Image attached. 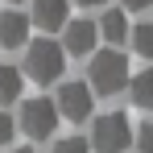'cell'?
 <instances>
[{"label":"cell","mask_w":153,"mask_h":153,"mask_svg":"<svg viewBox=\"0 0 153 153\" xmlns=\"http://www.w3.org/2000/svg\"><path fill=\"white\" fill-rule=\"evenodd\" d=\"M95 29H100L103 42H112V50H116V46L128 37V17H124V8H108V13H103V21H100Z\"/></svg>","instance_id":"9c48e42d"},{"label":"cell","mask_w":153,"mask_h":153,"mask_svg":"<svg viewBox=\"0 0 153 153\" xmlns=\"http://www.w3.org/2000/svg\"><path fill=\"white\" fill-rule=\"evenodd\" d=\"M13 153H33V149H13Z\"/></svg>","instance_id":"ac0fdd59"},{"label":"cell","mask_w":153,"mask_h":153,"mask_svg":"<svg viewBox=\"0 0 153 153\" xmlns=\"http://www.w3.org/2000/svg\"><path fill=\"white\" fill-rule=\"evenodd\" d=\"M128 95H132L137 108L153 112V71H137V75L128 79Z\"/></svg>","instance_id":"30bf717a"},{"label":"cell","mask_w":153,"mask_h":153,"mask_svg":"<svg viewBox=\"0 0 153 153\" xmlns=\"http://www.w3.org/2000/svg\"><path fill=\"white\" fill-rule=\"evenodd\" d=\"M62 54H95V42H100V29H95V21H66L62 25Z\"/></svg>","instance_id":"8992f818"},{"label":"cell","mask_w":153,"mask_h":153,"mask_svg":"<svg viewBox=\"0 0 153 153\" xmlns=\"http://www.w3.org/2000/svg\"><path fill=\"white\" fill-rule=\"evenodd\" d=\"M25 71L33 83H54V79H62L66 71V54L62 46L54 42V37H37V42H29L25 50Z\"/></svg>","instance_id":"7a4b0ae2"},{"label":"cell","mask_w":153,"mask_h":153,"mask_svg":"<svg viewBox=\"0 0 153 153\" xmlns=\"http://www.w3.org/2000/svg\"><path fill=\"white\" fill-rule=\"evenodd\" d=\"M54 153H91V149H87V141H83V137H66V141H58V145H54Z\"/></svg>","instance_id":"4fadbf2b"},{"label":"cell","mask_w":153,"mask_h":153,"mask_svg":"<svg viewBox=\"0 0 153 153\" xmlns=\"http://www.w3.org/2000/svg\"><path fill=\"white\" fill-rule=\"evenodd\" d=\"M54 108H58V116H66V120L83 124V120L91 116V108H95V103H91V87H87V83H62Z\"/></svg>","instance_id":"5b68a950"},{"label":"cell","mask_w":153,"mask_h":153,"mask_svg":"<svg viewBox=\"0 0 153 153\" xmlns=\"http://www.w3.org/2000/svg\"><path fill=\"white\" fill-rule=\"evenodd\" d=\"M79 4H103V0H79Z\"/></svg>","instance_id":"e0dca14e"},{"label":"cell","mask_w":153,"mask_h":153,"mask_svg":"<svg viewBox=\"0 0 153 153\" xmlns=\"http://www.w3.org/2000/svg\"><path fill=\"white\" fill-rule=\"evenodd\" d=\"M25 42H29V17L17 13V8L0 13V46L17 50V46H25Z\"/></svg>","instance_id":"ba28073f"},{"label":"cell","mask_w":153,"mask_h":153,"mask_svg":"<svg viewBox=\"0 0 153 153\" xmlns=\"http://www.w3.org/2000/svg\"><path fill=\"white\" fill-rule=\"evenodd\" d=\"M66 21H71V4H66V0H33V17H29V25L54 33V29H62Z\"/></svg>","instance_id":"52a82bcc"},{"label":"cell","mask_w":153,"mask_h":153,"mask_svg":"<svg viewBox=\"0 0 153 153\" xmlns=\"http://www.w3.org/2000/svg\"><path fill=\"white\" fill-rule=\"evenodd\" d=\"M128 42H132V50L141 54V58H153V21L132 25V29H128Z\"/></svg>","instance_id":"8fae6325"},{"label":"cell","mask_w":153,"mask_h":153,"mask_svg":"<svg viewBox=\"0 0 153 153\" xmlns=\"http://www.w3.org/2000/svg\"><path fill=\"white\" fill-rule=\"evenodd\" d=\"M91 145L95 153H124L132 145V120L124 112H103L91 128Z\"/></svg>","instance_id":"3957f363"},{"label":"cell","mask_w":153,"mask_h":153,"mask_svg":"<svg viewBox=\"0 0 153 153\" xmlns=\"http://www.w3.org/2000/svg\"><path fill=\"white\" fill-rule=\"evenodd\" d=\"M153 0H120V8H128V13H141V8H149Z\"/></svg>","instance_id":"2e32d148"},{"label":"cell","mask_w":153,"mask_h":153,"mask_svg":"<svg viewBox=\"0 0 153 153\" xmlns=\"http://www.w3.org/2000/svg\"><path fill=\"white\" fill-rule=\"evenodd\" d=\"M137 149H141V153H153V124L137 128Z\"/></svg>","instance_id":"5bb4252c"},{"label":"cell","mask_w":153,"mask_h":153,"mask_svg":"<svg viewBox=\"0 0 153 153\" xmlns=\"http://www.w3.org/2000/svg\"><path fill=\"white\" fill-rule=\"evenodd\" d=\"M54 124H58V108L50 100H29L21 103V128H25V137L33 141H50L54 137Z\"/></svg>","instance_id":"277c9868"},{"label":"cell","mask_w":153,"mask_h":153,"mask_svg":"<svg viewBox=\"0 0 153 153\" xmlns=\"http://www.w3.org/2000/svg\"><path fill=\"white\" fill-rule=\"evenodd\" d=\"M8 137H13V116L0 112V145H8Z\"/></svg>","instance_id":"9a60e30c"},{"label":"cell","mask_w":153,"mask_h":153,"mask_svg":"<svg viewBox=\"0 0 153 153\" xmlns=\"http://www.w3.org/2000/svg\"><path fill=\"white\" fill-rule=\"evenodd\" d=\"M21 71L17 66H0V103H13L17 95H21Z\"/></svg>","instance_id":"7c38bea8"},{"label":"cell","mask_w":153,"mask_h":153,"mask_svg":"<svg viewBox=\"0 0 153 153\" xmlns=\"http://www.w3.org/2000/svg\"><path fill=\"white\" fill-rule=\"evenodd\" d=\"M87 75H91V83H87L91 95H95V91H100V95H116V91H124L128 79H132L128 75V58L120 50H112V46L91 54V71H87Z\"/></svg>","instance_id":"6da1fadb"},{"label":"cell","mask_w":153,"mask_h":153,"mask_svg":"<svg viewBox=\"0 0 153 153\" xmlns=\"http://www.w3.org/2000/svg\"><path fill=\"white\" fill-rule=\"evenodd\" d=\"M8 4H21V0H8Z\"/></svg>","instance_id":"d6986e66"}]
</instances>
